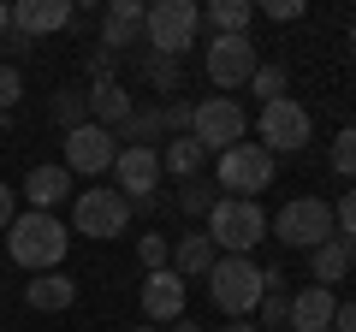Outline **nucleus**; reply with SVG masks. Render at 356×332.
<instances>
[{"label":"nucleus","mask_w":356,"mask_h":332,"mask_svg":"<svg viewBox=\"0 0 356 332\" xmlns=\"http://www.w3.org/2000/svg\"><path fill=\"white\" fill-rule=\"evenodd\" d=\"M6 249H13V261H18V267H30V273H60V261H65V249H72V238H65L60 214H36V208H30V214L13 219Z\"/></svg>","instance_id":"obj_1"},{"label":"nucleus","mask_w":356,"mask_h":332,"mask_svg":"<svg viewBox=\"0 0 356 332\" xmlns=\"http://www.w3.org/2000/svg\"><path fill=\"white\" fill-rule=\"evenodd\" d=\"M208 303L232 320H250L261 308V267L250 256H220L208 267Z\"/></svg>","instance_id":"obj_2"},{"label":"nucleus","mask_w":356,"mask_h":332,"mask_svg":"<svg viewBox=\"0 0 356 332\" xmlns=\"http://www.w3.org/2000/svg\"><path fill=\"white\" fill-rule=\"evenodd\" d=\"M196 30H202V6L196 0H154L149 24H143V48H154L161 60H178V53L196 48Z\"/></svg>","instance_id":"obj_3"},{"label":"nucleus","mask_w":356,"mask_h":332,"mask_svg":"<svg viewBox=\"0 0 356 332\" xmlns=\"http://www.w3.org/2000/svg\"><path fill=\"white\" fill-rule=\"evenodd\" d=\"M267 231H273L285 249H309V256H315L321 243L339 238V226H332V202H315V196H297V202H285L280 214L267 219Z\"/></svg>","instance_id":"obj_4"},{"label":"nucleus","mask_w":356,"mask_h":332,"mask_svg":"<svg viewBox=\"0 0 356 332\" xmlns=\"http://www.w3.org/2000/svg\"><path fill=\"white\" fill-rule=\"evenodd\" d=\"M208 238H214V249H226V256H250L255 243L267 238V214H261V202L220 196L214 214H208Z\"/></svg>","instance_id":"obj_5"},{"label":"nucleus","mask_w":356,"mask_h":332,"mask_svg":"<svg viewBox=\"0 0 356 332\" xmlns=\"http://www.w3.org/2000/svg\"><path fill=\"white\" fill-rule=\"evenodd\" d=\"M309 131H315V119H309L303 101H291V95H280V101H267L261 119H255V137H261V149L280 160V154H303Z\"/></svg>","instance_id":"obj_6"},{"label":"nucleus","mask_w":356,"mask_h":332,"mask_svg":"<svg viewBox=\"0 0 356 332\" xmlns=\"http://www.w3.org/2000/svg\"><path fill=\"white\" fill-rule=\"evenodd\" d=\"M220 190H232L238 202H255V190H267L273 184V154L261 149V142H232L226 154H220Z\"/></svg>","instance_id":"obj_7"},{"label":"nucleus","mask_w":356,"mask_h":332,"mask_svg":"<svg viewBox=\"0 0 356 332\" xmlns=\"http://www.w3.org/2000/svg\"><path fill=\"white\" fill-rule=\"evenodd\" d=\"M255 65H261V53H255L250 36H208V48H202V72L214 90H243L255 77Z\"/></svg>","instance_id":"obj_8"},{"label":"nucleus","mask_w":356,"mask_h":332,"mask_svg":"<svg viewBox=\"0 0 356 332\" xmlns=\"http://www.w3.org/2000/svg\"><path fill=\"white\" fill-rule=\"evenodd\" d=\"M243 131H250V119H243V107L232 101V95H208V101L191 107V137L202 142V149L226 154L232 142H243Z\"/></svg>","instance_id":"obj_9"},{"label":"nucleus","mask_w":356,"mask_h":332,"mask_svg":"<svg viewBox=\"0 0 356 332\" xmlns=\"http://www.w3.org/2000/svg\"><path fill=\"white\" fill-rule=\"evenodd\" d=\"M113 160H119V142H113V131H102L95 119L77 125V131H65V172H72V179H102V172H113Z\"/></svg>","instance_id":"obj_10"},{"label":"nucleus","mask_w":356,"mask_h":332,"mask_svg":"<svg viewBox=\"0 0 356 332\" xmlns=\"http://www.w3.org/2000/svg\"><path fill=\"white\" fill-rule=\"evenodd\" d=\"M72 226L83 231V238H119V231L131 226V202L119 190H77Z\"/></svg>","instance_id":"obj_11"},{"label":"nucleus","mask_w":356,"mask_h":332,"mask_svg":"<svg viewBox=\"0 0 356 332\" xmlns=\"http://www.w3.org/2000/svg\"><path fill=\"white\" fill-rule=\"evenodd\" d=\"M113 184H119V196H125L131 208L149 202L154 184H161V149H119V160H113Z\"/></svg>","instance_id":"obj_12"},{"label":"nucleus","mask_w":356,"mask_h":332,"mask_svg":"<svg viewBox=\"0 0 356 332\" xmlns=\"http://www.w3.org/2000/svg\"><path fill=\"white\" fill-rule=\"evenodd\" d=\"M143 24H149V6H143V0H107V13H102V48L107 53L137 48Z\"/></svg>","instance_id":"obj_13"},{"label":"nucleus","mask_w":356,"mask_h":332,"mask_svg":"<svg viewBox=\"0 0 356 332\" xmlns=\"http://www.w3.org/2000/svg\"><path fill=\"white\" fill-rule=\"evenodd\" d=\"M143 315H149V326L154 320H184V279H178L172 267H161V273L143 279Z\"/></svg>","instance_id":"obj_14"},{"label":"nucleus","mask_w":356,"mask_h":332,"mask_svg":"<svg viewBox=\"0 0 356 332\" xmlns=\"http://www.w3.org/2000/svg\"><path fill=\"white\" fill-rule=\"evenodd\" d=\"M72 18H77L72 0H18V6H13V30H24L30 42L48 36V30H65Z\"/></svg>","instance_id":"obj_15"},{"label":"nucleus","mask_w":356,"mask_h":332,"mask_svg":"<svg viewBox=\"0 0 356 332\" xmlns=\"http://www.w3.org/2000/svg\"><path fill=\"white\" fill-rule=\"evenodd\" d=\"M83 101H89V119H95L102 131H119L131 113H137L131 95H125V83H113V77H95V83L83 90Z\"/></svg>","instance_id":"obj_16"},{"label":"nucleus","mask_w":356,"mask_h":332,"mask_svg":"<svg viewBox=\"0 0 356 332\" xmlns=\"http://www.w3.org/2000/svg\"><path fill=\"white\" fill-rule=\"evenodd\" d=\"M332 308H339V297H332L327 285H309V291L291 297L285 326H291V332H327V326H332Z\"/></svg>","instance_id":"obj_17"},{"label":"nucleus","mask_w":356,"mask_h":332,"mask_svg":"<svg viewBox=\"0 0 356 332\" xmlns=\"http://www.w3.org/2000/svg\"><path fill=\"white\" fill-rule=\"evenodd\" d=\"M214 261H220V249H214V238H208V231H184V238L172 243V273H178V279H196V273L208 279V267H214Z\"/></svg>","instance_id":"obj_18"},{"label":"nucleus","mask_w":356,"mask_h":332,"mask_svg":"<svg viewBox=\"0 0 356 332\" xmlns=\"http://www.w3.org/2000/svg\"><path fill=\"white\" fill-rule=\"evenodd\" d=\"M65 190H72V172H65V166H36L18 196H24L36 214H54V202H65Z\"/></svg>","instance_id":"obj_19"},{"label":"nucleus","mask_w":356,"mask_h":332,"mask_svg":"<svg viewBox=\"0 0 356 332\" xmlns=\"http://www.w3.org/2000/svg\"><path fill=\"white\" fill-rule=\"evenodd\" d=\"M24 303H30V308H42V315H60V308H72V303H77V285L65 279V273H36V279L24 285Z\"/></svg>","instance_id":"obj_20"},{"label":"nucleus","mask_w":356,"mask_h":332,"mask_svg":"<svg viewBox=\"0 0 356 332\" xmlns=\"http://www.w3.org/2000/svg\"><path fill=\"white\" fill-rule=\"evenodd\" d=\"M350 261H356V238H332V243H321L315 256H309V267H315V285H339L344 273H350Z\"/></svg>","instance_id":"obj_21"},{"label":"nucleus","mask_w":356,"mask_h":332,"mask_svg":"<svg viewBox=\"0 0 356 332\" xmlns=\"http://www.w3.org/2000/svg\"><path fill=\"white\" fill-rule=\"evenodd\" d=\"M250 18H255L250 0H214L202 13V24L214 30V36H250Z\"/></svg>","instance_id":"obj_22"},{"label":"nucleus","mask_w":356,"mask_h":332,"mask_svg":"<svg viewBox=\"0 0 356 332\" xmlns=\"http://www.w3.org/2000/svg\"><path fill=\"white\" fill-rule=\"evenodd\" d=\"M202 154H208V149H202L196 137H172V142L161 149V172H172V179L191 184L196 172H202Z\"/></svg>","instance_id":"obj_23"},{"label":"nucleus","mask_w":356,"mask_h":332,"mask_svg":"<svg viewBox=\"0 0 356 332\" xmlns=\"http://www.w3.org/2000/svg\"><path fill=\"white\" fill-rule=\"evenodd\" d=\"M285 315H291L285 273H280V267H261V326H285Z\"/></svg>","instance_id":"obj_24"},{"label":"nucleus","mask_w":356,"mask_h":332,"mask_svg":"<svg viewBox=\"0 0 356 332\" xmlns=\"http://www.w3.org/2000/svg\"><path fill=\"white\" fill-rule=\"evenodd\" d=\"M54 125H65V131L89 125V101H83V90H60V95H54Z\"/></svg>","instance_id":"obj_25"},{"label":"nucleus","mask_w":356,"mask_h":332,"mask_svg":"<svg viewBox=\"0 0 356 332\" xmlns=\"http://www.w3.org/2000/svg\"><path fill=\"white\" fill-rule=\"evenodd\" d=\"M137 256H143V267H149V273L172 267V238H161V231H143V238H137Z\"/></svg>","instance_id":"obj_26"},{"label":"nucleus","mask_w":356,"mask_h":332,"mask_svg":"<svg viewBox=\"0 0 356 332\" xmlns=\"http://www.w3.org/2000/svg\"><path fill=\"white\" fill-rule=\"evenodd\" d=\"M332 172H339V179H356V125H344L339 137H332Z\"/></svg>","instance_id":"obj_27"},{"label":"nucleus","mask_w":356,"mask_h":332,"mask_svg":"<svg viewBox=\"0 0 356 332\" xmlns=\"http://www.w3.org/2000/svg\"><path fill=\"white\" fill-rule=\"evenodd\" d=\"M214 202H220V196H214V184H184V190H178V208H184V214H191V219H202V214H214Z\"/></svg>","instance_id":"obj_28"},{"label":"nucleus","mask_w":356,"mask_h":332,"mask_svg":"<svg viewBox=\"0 0 356 332\" xmlns=\"http://www.w3.org/2000/svg\"><path fill=\"white\" fill-rule=\"evenodd\" d=\"M250 90L261 95V107H267V101H280V95H285V65H255Z\"/></svg>","instance_id":"obj_29"},{"label":"nucleus","mask_w":356,"mask_h":332,"mask_svg":"<svg viewBox=\"0 0 356 332\" xmlns=\"http://www.w3.org/2000/svg\"><path fill=\"white\" fill-rule=\"evenodd\" d=\"M143 72H149L154 90H166V95L178 90V60H161V53H149V60H143Z\"/></svg>","instance_id":"obj_30"},{"label":"nucleus","mask_w":356,"mask_h":332,"mask_svg":"<svg viewBox=\"0 0 356 332\" xmlns=\"http://www.w3.org/2000/svg\"><path fill=\"white\" fill-rule=\"evenodd\" d=\"M18 95H24V77H18V65H13V60H0V113H13Z\"/></svg>","instance_id":"obj_31"},{"label":"nucleus","mask_w":356,"mask_h":332,"mask_svg":"<svg viewBox=\"0 0 356 332\" xmlns=\"http://www.w3.org/2000/svg\"><path fill=\"white\" fill-rule=\"evenodd\" d=\"M161 131L191 137V101H166V107H161Z\"/></svg>","instance_id":"obj_32"},{"label":"nucleus","mask_w":356,"mask_h":332,"mask_svg":"<svg viewBox=\"0 0 356 332\" xmlns=\"http://www.w3.org/2000/svg\"><path fill=\"white\" fill-rule=\"evenodd\" d=\"M332 226H339L344 238H356V190L339 196V208H332Z\"/></svg>","instance_id":"obj_33"},{"label":"nucleus","mask_w":356,"mask_h":332,"mask_svg":"<svg viewBox=\"0 0 356 332\" xmlns=\"http://www.w3.org/2000/svg\"><path fill=\"white\" fill-rule=\"evenodd\" d=\"M13 219H18V190L0 184V231H13Z\"/></svg>","instance_id":"obj_34"},{"label":"nucleus","mask_w":356,"mask_h":332,"mask_svg":"<svg viewBox=\"0 0 356 332\" xmlns=\"http://www.w3.org/2000/svg\"><path fill=\"white\" fill-rule=\"evenodd\" d=\"M267 18H280V24L285 18H303V0H267Z\"/></svg>","instance_id":"obj_35"},{"label":"nucleus","mask_w":356,"mask_h":332,"mask_svg":"<svg viewBox=\"0 0 356 332\" xmlns=\"http://www.w3.org/2000/svg\"><path fill=\"white\" fill-rule=\"evenodd\" d=\"M327 332H356V303H339L332 308V326Z\"/></svg>","instance_id":"obj_36"},{"label":"nucleus","mask_w":356,"mask_h":332,"mask_svg":"<svg viewBox=\"0 0 356 332\" xmlns=\"http://www.w3.org/2000/svg\"><path fill=\"white\" fill-rule=\"evenodd\" d=\"M0 42H6V53H13V60H24V53H30V36H24V30H6Z\"/></svg>","instance_id":"obj_37"},{"label":"nucleus","mask_w":356,"mask_h":332,"mask_svg":"<svg viewBox=\"0 0 356 332\" xmlns=\"http://www.w3.org/2000/svg\"><path fill=\"white\" fill-rule=\"evenodd\" d=\"M6 30H13V6H6V0H0V36H6Z\"/></svg>","instance_id":"obj_38"},{"label":"nucleus","mask_w":356,"mask_h":332,"mask_svg":"<svg viewBox=\"0 0 356 332\" xmlns=\"http://www.w3.org/2000/svg\"><path fill=\"white\" fill-rule=\"evenodd\" d=\"M220 332H261V326H250V320H232V326H220Z\"/></svg>","instance_id":"obj_39"},{"label":"nucleus","mask_w":356,"mask_h":332,"mask_svg":"<svg viewBox=\"0 0 356 332\" xmlns=\"http://www.w3.org/2000/svg\"><path fill=\"white\" fill-rule=\"evenodd\" d=\"M172 332H202V326H196V320H172Z\"/></svg>","instance_id":"obj_40"},{"label":"nucleus","mask_w":356,"mask_h":332,"mask_svg":"<svg viewBox=\"0 0 356 332\" xmlns=\"http://www.w3.org/2000/svg\"><path fill=\"white\" fill-rule=\"evenodd\" d=\"M350 53H356V24H350Z\"/></svg>","instance_id":"obj_41"},{"label":"nucleus","mask_w":356,"mask_h":332,"mask_svg":"<svg viewBox=\"0 0 356 332\" xmlns=\"http://www.w3.org/2000/svg\"><path fill=\"white\" fill-rule=\"evenodd\" d=\"M137 332H154V326H137Z\"/></svg>","instance_id":"obj_42"}]
</instances>
